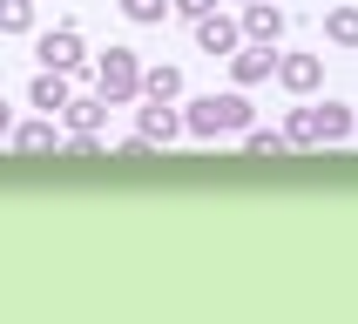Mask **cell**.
<instances>
[{"instance_id":"17","label":"cell","mask_w":358,"mask_h":324,"mask_svg":"<svg viewBox=\"0 0 358 324\" xmlns=\"http://www.w3.org/2000/svg\"><path fill=\"white\" fill-rule=\"evenodd\" d=\"M34 27V0H0V34H27Z\"/></svg>"},{"instance_id":"8","label":"cell","mask_w":358,"mask_h":324,"mask_svg":"<svg viewBox=\"0 0 358 324\" xmlns=\"http://www.w3.org/2000/svg\"><path fill=\"white\" fill-rule=\"evenodd\" d=\"M136 135H149V142H176V135H182V108H176V101H149V95H142V108H136Z\"/></svg>"},{"instance_id":"6","label":"cell","mask_w":358,"mask_h":324,"mask_svg":"<svg viewBox=\"0 0 358 324\" xmlns=\"http://www.w3.org/2000/svg\"><path fill=\"white\" fill-rule=\"evenodd\" d=\"M271 75H278V54H271L264 40H243L237 54H230V81H237V88H257V81H271Z\"/></svg>"},{"instance_id":"15","label":"cell","mask_w":358,"mask_h":324,"mask_svg":"<svg viewBox=\"0 0 358 324\" xmlns=\"http://www.w3.org/2000/svg\"><path fill=\"white\" fill-rule=\"evenodd\" d=\"M318 135H324V142H345V135H358V115L345 108V101H324V108H318Z\"/></svg>"},{"instance_id":"20","label":"cell","mask_w":358,"mask_h":324,"mask_svg":"<svg viewBox=\"0 0 358 324\" xmlns=\"http://www.w3.org/2000/svg\"><path fill=\"white\" fill-rule=\"evenodd\" d=\"M14 135V108H7V101H0V142Z\"/></svg>"},{"instance_id":"2","label":"cell","mask_w":358,"mask_h":324,"mask_svg":"<svg viewBox=\"0 0 358 324\" xmlns=\"http://www.w3.org/2000/svg\"><path fill=\"white\" fill-rule=\"evenodd\" d=\"M95 95L108 101V108L142 101V61H136V47H108V54L95 61Z\"/></svg>"},{"instance_id":"14","label":"cell","mask_w":358,"mask_h":324,"mask_svg":"<svg viewBox=\"0 0 358 324\" xmlns=\"http://www.w3.org/2000/svg\"><path fill=\"white\" fill-rule=\"evenodd\" d=\"M61 122H68V128H101V122H108V101L101 95H68Z\"/></svg>"},{"instance_id":"9","label":"cell","mask_w":358,"mask_h":324,"mask_svg":"<svg viewBox=\"0 0 358 324\" xmlns=\"http://www.w3.org/2000/svg\"><path fill=\"white\" fill-rule=\"evenodd\" d=\"M278 81L291 88V95H311L324 81V54H278Z\"/></svg>"},{"instance_id":"3","label":"cell","mask_w":358,"mask_h":324,"mask_svg":"<svg viewBox=\"0 0 358 324\" xmlns=\"http://www.w3.org/2000/svg\"><path fill=\"white\" fill-rule=\"evenodd\" d=\"M34 61L41 68H61V75H81V27H48V34L34 40Z\"/></svg>"},{"instance_id":"4","label":"cell","mask_w":358,"mask_h":324,"mask_svg":"<svg viewBox=\"0 0 358 324\" xmlns=\"http://www.w3.org/2000/svg\"><path fill=\"white\" fill-rule=\"evenodd\" d=\"M189 27H196V47H203V54H223V61H230V54L243 47V20L217 14V7H210V14H196Z\"/></svg>"},{"instance_id":"7","label":"cell","mask_w":358,"mask_h":324,"mask_svg":"<svg viewBox=\"0 0 358 324\" xmlns=\"http://www.w3.org/2000/svg\"><path fill=\"white\" fill-rule=\"evenodd\" d=\"M237 20H243V40H264V47H278L284 27H291V14H284V7H271V0H250Z\"/></svg>"},{"instance_id":"11","label":"cell","mask_w":358,"mask_h":324,"mask_svg":"<svg viewBox=\"0 0 358 324\" xmlns=\"http://www.w3.org/2000/svg\"><path fill=\"white\" fill-rule=\"evenodd\" d=\"M142 95H149V101H182V68H176V61L142 68Z\"/></svg>"},{"instance_id":"10","label":"cell","mask_w":358,"mask_h":324,"mask_svg":"<svg viewBox=\"0 0 358 324\" xmlns=\"http://www.w3.org/2000/svg\"><path fill=\"white\" fill-rule=\"evenodd\" d=\"M7 142H14L20 156H48V149H61V128H55V115H41V122H20Z\"/></svg>"},{"instance_id":"21","label":"cell","mask_w":358,"mask_h":324,"mask_svg":"<svg viewBox=\"0 0 358 324\" xmlns=\"http://www.w3.org/2000/svg\"><path fill=\"white\" fill-rule=\"evenodd\" d=\"M237 7H250V0H237Z\"/></svg>"},{"instance_id":"12","label":"cell","mask_w":358,"mask_h":324,"mask_svg":"<svg viewBox=\"0 0 358 324\" xmlns=\"http://www.w3.org/2000/svg\"><path fill=\"white\" fill-rule=\"evenodd\" d=\"M284 142H291V149H324L318 108H291V115H284Z\"/></svg>"},{"instance_id":"13","label":"cell","mask_w":358,"mask_h":324,"mask_svg":"<svg viewBox=\"0 0 358 324\" xmlns=\"http://www.w3.org/2000/svg\"><path fill=\"white\" fill-rule=\"evenodd\" d=\"M243 156H257V162H284V156H291V142H284V128H243Z\"/></svg>"},{"instance_id":"5","label":"cell","mask_w":358,"mask_h":324,"mask_svg":"<svg viewBox=\"0 0 358 324\" xmlns=\"http://www.w3.org/2000/svg\"><path fill=\"white\" fill-rule=\"evenodd\" d=\"M68 95H75V75H61V68H41L34 81H27V108H41V115H55L68 108Z\"/></svg>"},{"instance_id":"16","label":"cell","mask_w":358,"mask_h":324,"mask_svg":"<svg viewBox=\"0 0 358 324\" xmlns=\"http://www.w3.org/2000/svg\"><path fill=\"white\" fill-rule=\"evenodd\" d=\"M324 40L331 47H358V7H331L324 14Z\"/></svg>"},{"instance_id":"18","label":"cell","mask_w":358,"mask_h":324,"mask_svg":"<svg viewBox=\"0 0 358 324\" xmlns=\"http://www.w3.org/2000/svg\"><path fill=\"white\" fill-rule=\"evenodd\" d=\"M115 7L136 20V27H149V20H162V14H169V0H115Z\"/></svg>"},{"instance_id":"1","label":"cell","mask_w":358,"mask_h":324,"mask_svg":"<svg viewBox=\"0 0 358 324\" xmlns=\"http://www.w3.org/2000/svg\"><path fill=\"white\" fill-rule=\"evenodd\" d=\"M250 128V101H243V88H230V95H196L189 108H182V135H243Z\"/></svg>"},{"instance_id":"19","label":"cell","mask_w":358,"mask_h":324,"mask_svg":"<svg viewBox=\"0 0 358 324\" xmlns=\"http://www.w3.org/2000/svg\"><path fill=\"white\" fill-rule=\"evenodd\" d=\"M217 0H169V14H182V20H196V14H210Z\"/></svg>"}]
</instances>
